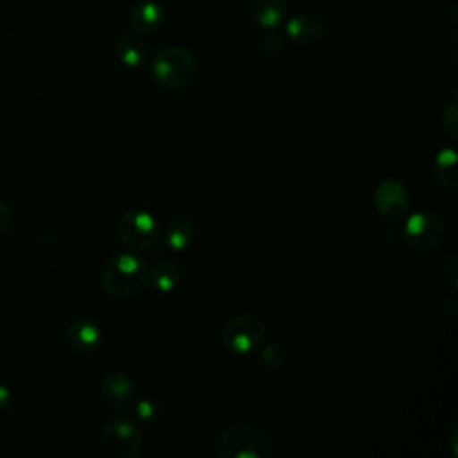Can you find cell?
<instances>
[{"instance_id":"6da1fadb","label":"cell","mask_w":458,"mask_h":458,"mask_svg":"<svg viewBox=\"0 0 458 458\" xmlns=\"http://www.w3.org/2000/svg\"><path fill=\"white\" fill-rule=\"evenodd\" d=\"M150 281L148 265L134 254L109 256L100 268V283L113 297H132Z\"/></svg>"},{"instance_id":"7a4b0ae2","label":"cell","mask_w":458,"mask_h":458,"mask_svg":"<svg viewBox=\"0 0 458 458\" xmlns=\"http://www.w3.org/2000/svg\"><path fill=\"white\" fill-rule=\"evenodd\" d=\"M215 453L220 458H270L274 445L268 435L258 426L236 422L220 431Z\"/></svg>"},{"instance_id":"3957f363","label":"cell","mask_w":458,"mask_h":458,"mask_svg":"<svg viewBox=\"0 0 458 458\" xmlns=\"http://www.w3.org/2000/svg\"><path fill=\"white\" fill-rule=\"evenodd\" d=\"M197 57L181 45L163 47L152 59V77L165 89H184L197 79Z\"/></svg>"},{"instance_id":"277c9868","label":"cell","mask_w":458,"mask_h":458,"mask_svg":"<svg viewBox=\"0 0 458 458\" xmlns=\"http://www.w3.org/2000/svg\"><path fill=\"white\" fill-rule=\"evenodd\" d=\"M268 331L265 322L256 315H234L231 317L220 331L222 345L231 354H249L259 349L267 340Z\"/></svg>"},{"instance_id":"5b68a950","label":"cell","mask_w":458,"mask_h":458,"mask_svg":"<svg viewBox=\"0 0 458 458\" xmlns=\"http://www.w3.org/2000/svg\"><path fill=\"white\" fill-rule=\"evenodd\" d=\"M100 447L109 458H136L143 447L141 429L132 419L116 415L104 426Z\"/></svg>"},{"instance_id":"8992f818","label":"cell","mask_w":458,"mask_h":458,"mask_svg":"<svg viewBox=\"0 0 458 458\" xmlns=\"http://www.w3.org/2000/svg\"><path fill=\"white\" fill-rule=\"evenodd\" d=\"M116 231L122 243L134 252L152 250L159 242V224L147 211H125L118 220Z\"/></svg>"},{"instance_id":"52a82bcc","label":"cell","mask_w":458,"mask_h":458,"mask_svg":"<svg viewBox=\"0 0 458 458\" xmlns=\"http://www.w3.org/2000/svg\"><path fill=\"white\" fill-rule=\"evenodd\" d=\"M403 238L411 249L428 252L442 243L445 238V225L438 215L419 211L408 216Z\"/></svg>"},{"instance_id":"ba28073f","label":"cell","mask_w":458,"mask_h":458,"mask_svg":"<svg viewBox=\"0 0 458 458\" xmlns=\"http://www.w3.org/2000/svg\"><path fill=\"white\" fill-rule=\"evenodd\" d=\"M100 403L111 411H123L136 401V385L125 372H109L98 386Z\"/></svg>"},{"instance_id":"9c48e42d","label":"cell","mask_w":458,"mask_h":458,"mask_svg":"<svg viewBox=\"0 0 458 458\" xmlns=\"http://www.w3.org/2000/svg\"><path fill=\"white\" fill-rule=\"evenodd\" d=\"M374 206L377 213L388 222L403 220L410 208V195L403 182L386 179L377 184L374 191Z\"/></svg>"},{"instance_id":"30bf717a","label":"cell","mask_w":458,"mask_h":458,"mask_svg":"<svg viewBox=\"0 0 458 458\" xmlns=\"http://www.w3.org/2000/svg\"><path fill=\"white\" fill-rule=\"evenodd\" d=\"M286 36L297 45L318 43L326 32L324 20L315 13H301L292 16L284 25Z\"/></svg>"},{"instance_id":"8fae6325","label":"cell","mask_w":458,"mask_h":458,"mask_svg":"<svg viewBox=\"0 0 458 458\" xmlns=\"http://www.w3.org/2000/svg\"><path fill=\"white\" fill-rule=\"evenodd\" d=\"M64 340L72 351L79 354H88L100 345L102 333L95 322L86 318H77L66 326Z\"/></svg>"},{"instance_id":"7c38bea8","label":"cell","mask_w":458,"mask_h":458,"mask_svg":"<svg viewBox=\"0 0 458 458\" xmlns=\"http://www.w3.org/2000/svg\"><path fill=\"white\" fill-rule=\"evenodd\" d=\"M129 23L140 36L154 34L165 23V9L154 0L136 2L129 11Z\"/></svg>"},{"instance_id":"4fadbf2b","label":"cell","mask_w":458,"mask_h":458,"mask_svg":"<svg viewBox=\"0 0 458 458\" xmlns=\"http://www.w3.org/2000/svg\"><path fill=\"white\" fill-rule=\"evenodd\" d=\"M288 13V0H249L252 21L267 30L281 25Z\"/></svg>"},{"instance_id":"5bb4252c","label":"cell","mask_w":458,"mask_h":458,"mask_svg":"<svg viewBox=\"0 0 458 458\" xmlns=\"http://www.w3.org/2000/svg\"><path fill=\"white\" fill-rule=\"evenodd\" d=\"M118 59L131 68H136L147 59V43L138 34H123L114 45Z\"/></svg>"},{"instance_id":"9a60e30c","label":"cell","mask_w":458,"mask_h":458,"mask_svg":"<svg viewBox=\"0 0 458 458\" xmlns=\"http://www.w3.org/2000/svg\"><path fill=\"white\" fill-rule=\"evenodd\" d=\"M433 177L445 188L458 186V172H456V152L453 148H442L431 161Z\"/></svg>"},{"instance_id":"2e32d148","label":"cell","mask_w":458,"mask_h":458,"mask_svg":"<svg viewBox=\"0 0 458 458\" xmlns=\"http://www.w3.org/2000/svg\"><path fill=\"white\" fill-rule=\"evenodd\" d=\"M195 225L188 218H177L165 229V240L170 249L184 250L195 242Z\"/></svg>"},{"instance_id":"e0dca14e","label":"cell","mask_w":458,"mask_h":458,"mask_svg":"<svg viewBox=\"0 0 458 458\" xmlns=\"http://www.w3.org/2000/svg\"><path fill=\"white\" fill-rule=\"evenodd\" d=\"M159 292H172L181 283V270L172 261H161L150 268V281Z\"/></svg>"},{"instance_id":"ac0fdd59","label":"cell","mask_w":458,"mask_h":458,"mask_svg":"<svg viewBox=\"0 0 458 458\" xmlns=\"http://www.w3.org/2000/svg\"><path fill=\"white\" fill-rule=\"evenodd\" d=\"M259 361L267 367V369H270V370H277V369H281L283 365H284V361H286V347L279 342V340H276V338H272V340H265L261 345H259Z\"/></svg>"},{"instance_id":"d6986e66","label":"cell","mask_w":458,"mask_h":458,"mask_svg":"<svg viewBox=\"0 0 458 458\" xmlns=\"http://www.w3.org/2000/svg\"><path fill=\"white\" fill-rule=\"evenodd\" d=\"M259 47L267 57H277L283 52L284 41L277 32H272L270 29V32L263 34V38L259 39Z\"/></svg>"},{"instance_id":"ffe728a7","label":"cell","mask_w":458,"mask_h":458,"mask_svg":"<svg viewBox=\"0 0 458 458\" xmlns=\"http://www.w3.org/2000/svg\"><path fill=\"white\" fill-rule=\"evenodd\" d=\"M442 123H444L445 131L451 136L458 134V131H456V127H458V107H456L454 100H451V102H447L444 106V109H442Z\"/></svg>"},{"instance_id":"44dd1931","label":"cell","mask_w":458,"mask_h":458,"mask_svg":"<svg viewBox=\"0 0 458 458\" xmlns=\"http://www.w3.org/2000/svg\"><path fill=\"white\" fill-rule=\"evenodd\" d=\"M444 281L445 284L454 292L456 290V284H458V261H456V256L453 254L445 265V272H444Z\"/></svg>"},{"instance_id":"7402d4cb","label":"cell","mask_w":458,"mask_h":458,"mask_svg":"<svg viewBox=\"0 0 458 458\" xmlns=\"http://www.w3.org/2000/svg\"><path fill=\"white\" fill-rule=\"evenodd\" d=\"M136 413L145 419V420H150L154 417H157V404L152 401V399H140L136 403Z\"/></svg>"},{"instance_id":"603a6c76","label":"cell","mask_w":458,"mask_h":458,"mask_svg":"<svg viewBox=\"0 0 458 458\" xmlns=\"http://www.w3.org/2000/svg\"><path fill=\"white\" fill-rule=\"evenodd\" d=\"M11 218H13V215H11L9 206L0 200V236L9 231V227H11Z\"/></svg>"},{"instance_id":"cb8c5ba5","label":"cell","mask_w":458,"mask_h":458,"mask_svg":"<svg viewBox=\"0 0 458 458\" xmlns=\"http://www.w3.org/2000/svg\"><path fill=\"white\" fill-rule=\"evenodd\" d=\"M11 401H13V395H11V390L0 383V411L9 408L11 406Z\"/></svg>"}]
</instances>
